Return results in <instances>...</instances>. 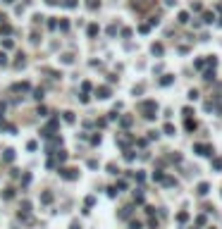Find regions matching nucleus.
Segmentation results:
<instances>
[{
  "mask_svg": "<svg viewBox=\"0 0 222 229\" xmlns=\"http://www.w3.org/2000/svg\"><path fill=\"white\" fill-rule=\"evenodd\" d=\"M12 157H15V150H10V148H7V150H5V160H7V162H10Z\"/></svg>",
  "mask_w": 222,
  "mask_h": 229,
  "instance_id": "14",
  "label": "nucleus"
},
{
  "mask_svg": "<svg viewBox=\"0 0 222 229\" xmlns=\"http://www.w3.org/2000/svg\"><path fill=\"white\" fill-rule=\"evenodd\" d=\"M208 191H210V184H201V186H198V193H201V196H205Z\"/></svg>",
  "mask_w": 222,
  "mask_h": 229,
  "instance_id": "5",
  "label": "nucleus"
},
{
  "mask_svg": "<svg viewBox=\"0 0 222 229\" xmlns=\"http://www.w3.org/2000/svg\"><path fill=\"white\" fill-rule=\"evenodd\" d=\"M203 76H205V81H213V79H215V74H213V69H208V72H205Z\"/></svg>",
  "mask_w": 222,
  "mask_h": 229,
  "instance_id": "9",
  "label": "nucleus"
},
{
  "mask_svg": "<svg viewBox=\"0 0 222 229\" xmlns=\"http://www.w3.org/2000/svg\"><path fill=\"white\" fill-rule=\"evenodd\" d=\"M65 7H77V0H65Z\"/></svg>",
  "mask_w": 222,
  "mask_h": 229,
  "instance_id": "19",
  "label": "nucleus"
},
{
  "mask_svg": "<svg viewBox=\"0 0 222 229\" xmlns=\"http://www.w3.org/2000/svg\"><path fill=\"white\" fill-rule=\"evenodd\" d=\"M194 150H196V155H203V157H210V155H213V148H210V146H201V143H196Z\"/></svg>",
  "mask_w": 222,
  "mask_h": 229,
  "instance_id": "2",
  "label": "nucleus"
},
{
  "mask_svg": "<svg viewBox=\"0 0 222 229\" xmlns=\"http://www.w3.org/2000/svg\"><path fill=\"white\" fill-rule=\"evenodd\" d=\"M203 22L210 24V22H213V12H203Z\"/></svg>",
  "mask_w": 222,
  "mask_h": 229,
  "instance_id": "8",
  "label": "nucleus"
},
{
  "mask_svg": "<svg viewBox=\"0 0 222 229\" xmlns=\"http://www.w3.org/2000/svg\"><path fill=\"white\" fill-rule=\"evenodd\" d=\"M12 196H15V191H12V189H7V191L2 193V198H12Z\"/></svg>",
  "mask_w": 222,
  "mask_h": 229,
  "instance_id": "21",
  "label": "nucleus"
},
{
  "mask_svg": "<svg viewBox=\"0 0 222 229\" xmlns=\"http://www.w3.org/2000/svg\"><path fill=\"white\" fill-rule=\"evenodd\" d=\"M45 2H48V5H55V2H57V0H45Z\"/></svg>",
  "mask_w": 222,
  "mask_h": 229,
  "instance_id": "24",
  "label": "nucleus"
},
{
  "mask_svg": "<svg viewBox=\"0 0 222 229\" xmlns=\"http://www.w3.org/2000/svg\"><path fill=\"white\" fill-rule=\"evenodd\" d=\"M220 24H222V17H220Z\"/></svg>",
  "mask_w": 222,
  "mask_h": 229,
  "instance_id": "26",
  "label": "nucleus"
},
{
  "mask_svg": "<svg viewBox=\"0 0 222 229\" xmlns=\"http://www.w3.org/2000/svg\"><path fill=\"white\" fill-rule=\"evenodd\" d=\"M5 2H12V0H5Z\"/></svg>",
  "mask_w": 222,
  "mask_h": 229,
  "instance_id": "25",
  "label": "nucleus"
},
{
  "mask_svg": "<svg viewBox=\"0 0 222 229\" xmlns=\"http://www.w3.org/2000/svg\"><path fill=\"white\" fill-rule=\"evenodd\" d=\"M0 64H7V55L5 53H0Z\"/></svg>",
  "mask_w": 222,
  "mask_h": 229,
  "instance_id": "22",
  "label": "nucleus"
},
{
  "mask_svg": "<svg viewBox=\"0 0 222 229\" xmlns=\"http://www.w3.org/2000/svg\"><path fill=\"white\" fill-rule=\"evenodd\" d=\"M60 174H62L65 179H77V177H79L77 170H60Z\"/></svg>",
  "mask_w": 222,
  "mask_h": 229,
  "instance_id": "3",
  "label": "nucleus"
},
{
  "mask_svg": "<svg viewBox=\"0 0 222 229\" xmlns=\"http://www.w3.org/2000/svg\"><path fill=\"white\" fill-rule=\"evenodd\" d=\"M179 22L186 24V22H189V12H179Z\"/></svg>",
  "mask_w": 222,
  "mask_h": 229,
  "instance_id": "7",
  "label": "nucleus"
},
{
  "mask_svg": "<svg viewBox=\"0 0 222 229\" xmlns=\"http://www.w3.org/2000/svg\"><path fill=\"white\" fill-rule=\"evenodd\" d=\"M72 229H81V227H79V222H72Z\"/></svg>",
  "mask_w": 222,
  "mask_h": 229,
  "instance_id": "23",
  "label": "nucleus"
},
{
  "mask_svg": "<svg viewBox=\"0 0 222 229\" xmlns=\"http://www.w3.org/2000/svg\"><path fill=\"white\" fill-rule=\"evenodd\" d=\"M160 84H162V86H170V84H172V76H162V79H160Z\"/></svg>",
  "mask_w": 222,
  "mask_h": 229,
  "instance_id": "12",
  "label": "nucleus"
},
{
  "mask_svg": "<svg viewBox=\"0 0 222 229\" xmlns=\"http://www.w3.org/2000/svg\"><path fill=\"white\" fill-rule=\"evenodd\" d=\"M213 167H215V170H222V160H220V157H215V160H213Z\"/></svg>",
  "mask_w": 222,
  "mask_h": 229,
  "instance_id": "16",
  "label": "nucleus"
},
{
  "mask_svg": "<svg viewBox=\"0 0 222 229\" xmlns=\"http://www.w3.org/2000/svg\"><path fill=\"white\" fill-rule=\"evenodd\" d=\"M165 134H170V136H172V134H174V127H172V124H165Z\"/></svg>",
  "mask_w": 222,
  "mask_h": 229,
  "instance_id": "17",
  "label": "nucleus"
},
{
  "mask_svg": "<svg viewBox=\"0 0 222 229\" xmlns=\"http://www.w3.org/2000/svg\"><path fill=\"white\" fill-rule=\"evenodd\" d=\"M148 29H151V24H141V27H139V31H141V34H148Z\"/></svg>",
  "mask_w": 222,
  "mask_h": 229,
  "instance_id": "18",
  "label": "nucleus"
},
{
  "mask_svg": "<svg viewBox=\"0 0 222 229\" xmlns=\"http://www.w3.org/2000/svg\"><path fill=\"white\" fill-rule=\"evenodd\" d=\"M141 110L146 112V117H148V119H153V117H155V112H158V105H155V100H148V103H143V105H141Z\"/></svg>",
  "mask_w": 222,
  "mask_h": 229,
  "instance_id": "1",
  "label": "nucleus"
},
{
  "mask_svg": "<svg viewBox=\"0 0 222 229\" xmlns=\"http://www.w3.org/2000/svg\"><path fill=\"white\" fill-rule=\"evenodd\" d=\"M151 50H153V55H162V46H160V43H155Z\"/></svg>",
  "mask_w": 222,
  "mask_h": 229,
  "instance_id": "6",
  "label": "nucleus"
},
{
  "mask_svg": "<svg viewBox=\"0 0 222 229\" xmlns=\"http://www.w3.org/2000/svg\"><path fill=\"white\" fill-rule=\"evenodd\" d=\"M96 34H98V27H96V24H91V27H89V36H96Z\"/></svg>",
  "mask_w": 222,
  "mask_h": 229,
  "instance_id": "15",
  "label": "nucleus"
},
{
  "mask_svg": "<svg viewBox=\"0 0 222 229\" xmlns=\"http://www.w3.org/2000/svg\"><path fill=\"white\" fill-rule=\"evenodd\" d=\"M41 201H43V203H50V201H53V193H43V196H41Z\"/></svg>",
  "mask_w": 222,
  "mask_h": 229,
  "instance_id": "10",
  "label": "nucleus"
},
{
  "mask_svg": "<svg viewBox=\"0 0 222 229\" xmlns=\"http://www.w3.org/2000/svg\"><path fill=\"white\" fill-rule=\"evenodd\" d=\"M177 220H179V222H189V215H186V212H179Z\"/></svg>",
  "mask_w": 222,
  "mask_h": 229,
  "instance_id": "13",
  "label": "nucleus"
},
{
  "mask_svg": "<svg viewBox=\"0 0 222 229\" xmlns=\"http://www.w3.org/2000/svg\"><path fill=\"white\" fill-rule=\"evenodd\" d=\"M65 122H74V115H72V112H65Z\"/></svg>",
  "mask_w": 222,
  "mask_h": 229,
  "instance_id": "20",
  "label": "nucleus"
},
{
  "mask_svg": "<svg viewBox=\"0 0 222 229\" xmlns=\"http://www.w3.org/2000/svg\"><path fill=\"white\" fill-rule=\"evenodd\" d=\"M96 96L98 98H107V96H110V88H107V86H100V88H96Z\"/></svg>",
  "mask_w": 222,
  "mask_h": 229,
  "instance_id": "4",
  "label": "nucleus"
},
{
  "mask_svg": "<svg viewBox=\"0 0 222 229\" xmlns=\"http://www.w3.org/2000/svg\"><path fill=\"white\" fill-rule=\"evenodd\" d=\"M29 210H31V205H29V203H22V212H24V217L29 215Z\"/></svg>",
  "mask_w": 222,
  "mask_h": 229,
  "instance_id": "11",
  "label": "nucleus"
}]
</instances>
